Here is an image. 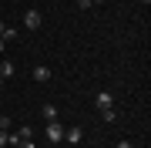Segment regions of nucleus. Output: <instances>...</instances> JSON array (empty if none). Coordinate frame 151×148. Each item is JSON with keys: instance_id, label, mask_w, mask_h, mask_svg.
Here are the masks:
<instances>
[{"instance_id": "1", "label": "nucleus", "mask_w": 151, "mask_h": 148, "mask_svg": "<svg viewBox=\"0 0 151 148\" xmlns=\"http://www.w3.org/2000/svg\"><path fill=\"white\" fill-rule=\"evenodd\" d=\"M47 142L50 145H60V142H64V125H60V121H47Z\"/></svg>"}, {"instance_id": "2", "label": "nucleus", "mask_w": 151, "mask_h": 148, "mask_svg": "<svg viewBox=\"0 0 151 148\" xmlns=\"http://www.w3.org/2000/svg\"><path fill=\"white\" fill-rule=\"evenodd\" d=\"M24 27H27V30H37L40 27V14L37 10H27V14H24Z\"/></svg>"}, {"instance_id": "3", "label": "nucleus", "mask_w": 151, "mask_h": 148, "mask_svg": "<svg viewBox=\"0 0 151 148\" xmlns=\"http://www.w3.org/2000/svg\"><path fill=\"white\" fill-rule=\"evenodd\" d=\"M94 104H97V108H101V111H108V108H114V98H111L108 91H101V94H97V98H94Z\"/></svg>"}, {"instance_id": "4", "label": "nucleus", "mask_w": 151, "mask_h": 148, "mask_svg": "<svg viewBox=\"0 0 151 148\" xmlns=\"http://www.w3.org/2000/svg\"><path fill=\"white\" fill-rule=\"evenodd\" d=\"M64 138H67L70 145H81V138H84V131H81V128H67V135H64Z\"/></svg>"}, {"instance_id": "5", "label": "nucleus", "mask_w": 151, "mask_h": 148, "mask_svg": "<svg viewBox=\"0 0 151 148\" xmlns=\"http://www.w3.org/2000/svg\"><path fill=\"white\" fill-rule=\"evenodd\" d=\"M17 37H20V34H17V27H4V34H0V40H4V44H14Z\"/></svg>"}, {"instance_id": "6", "label": "nucleus", "mask_w": 151, "mask_h": 148, "mask_svg": "<svg viewBox=\"0 0 151 148\" xmlns=\"http://www.w3.org/2000/svg\"><path fill=\"white\" fill-rule=\"evenodd\" d=\"M14 61H0V77H14Z\"/></svg>"}, {"instance_id": "7", "label": "nucleus", "mask_w": 151, "mask_h": 148, "mask_svg": "<svg viewBox=\"0 0 151 148\" xmlns=\"http://www.w3.org/2000/svg\"><path fill=\"white\" fill-rule=\"evenodd\" d=\"M34 81H50V67H34Z\"/></svg>"}, {"instance_id": "8", "label": "nucleus", "mask_w": 151, "mask_h": 148, "mask_svg": "<svg viewBox=\"0 0 151 148\" xmlns=\"http://www.w3.org/2000/svg\"><path fill=\"white\" fill-rule=\"evenodd\" d=\"M44 118H47V121H57V108H54V104H44Z\"/></svg>"}, {"instance_id": "9", "label": "nucleus", "mask_w": 151, "mask_h": 148, "mask_svg": "<svg viewBox=\"0 0 151 148\" xmlns=\"http://www.w3.org/2000/svg\"><path fill=\"white\" fill-rule=\"evenodd\" d=\"M101 115H104V121H118V111H114V108H108V111H101Z\"/></svg>"}, {"instance_id": "10", "label": "nucleus", "mask_w": 151, "mask_h": 148, "mask_svg": "<svg viewBox=\"0 0 151 148\" xmlns=\"http://www.w3.org/2000/svg\"><path fill=\"white\" fill-rule=\"evenodd\" d=\"M14 148H37V145H34V142H30V138H20V142H17Z\"/></svg>"}, {"instance_id": "11", "label": "nucleus", "mask_w": 151, "mask_h": 148, "mask_svg": "<svg viewBox=\"0 0 151 148\" xmlns=\"http://www.w3.org/2000/svg\"><path fill=\"white\" fill-rule=\"evenodd\" d=\"M7 138H10V131H4V128H0V148H7Z\"/></svg>"}, {"instance_id": "12", "label": "nucleus", "mask_w": 151, "mask_h": 148, "mask_svg": "<svg viewBox=\"0 0 151 148\" xmlns=\"http://www.w3.org/2000/svg\"><path fill=\"white\" fill-rule=\"evenodd\" d=\"M91 4H94V0H77V7H81V10H87Z\"/></svg>"}, {"instance_id": "13", "label": "nucleus", "mask_w": 151, "mask_h": 148, "mask_svg": "<svg viewBox=\"0 0 151 148\" xmlns=\"http://www.w3.org/2000/svg\"><path fill=\"white\" fill-rule=\"evenodd\" d=\"M118 148H131V142H118Z\"/></svg>"}, {"instance_id": "14", "label": "nucleus", "mask_w": 151, "mask_h": 148, "mask_svg": "<svg viewBox=\"0 0 151 148\" xmlns=\"http://www.w3.org/2000/svg\"><path fill=\"white\" fill-rule=\"evenodd\" d=\"M4 27H7V24H4V17H0V34H4Z\"/></svg>"}, {"instance_id": "15", "label": "nucleus", "mask_w": 151, "mask_h": 148, "mask_svg": "<svg viewBox=\"0 0 151 148\" xmlns=\"http://www.w3.org/2000/svg\"><path fill=\"white\" fill-rule=\"evenodd\" d=\"M0 54H4V40H0Z\"/></svg>"}, {"instance_id": "16", "label": "nucleus", "mask_w": 151, "mask_h": 148, "mask_svg": "<svg viewBox=\"0 0 151 148\" xmlns=\"http://www.w3.org/2000/svg\"><path fill=\"white\" fill-rule=\"evenodd\" d=\"M141 4H151V0H141Z\"/></svg>"}, {"instance_id": "17", "label": "nucleus", "mask_w": 151, "mask_h": 148, "mask_svg": "<svg viewBox=\"0 0 151 148\" xmlns=\"http://www.w3.org/2000/svg\"><path fill=\"white\" fill-rule=\"evenodd\" d=\"M0 84H4V77H0Z\"/></svg>"}]
</instances>
